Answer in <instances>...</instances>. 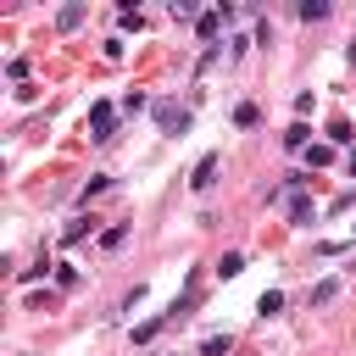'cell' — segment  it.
I'll return each mask as SVG.
<instances>
[{
	"label": "cell",
	"instance_id": "1",
	"mask_svg": "<svg viewBox=\"0 0 356 356\" xmlns=\"http://www.w3.org/2000/svg\"><path fill=\"white\" fill-rule=\"evenodd\" d=\"M156 122H161L167 134H178V128H189V111H184V106H172V100H161V106H156Z\"/></svg>",
	"mask_w": 356,
	"mask_h": 356
},
{
	"label": "cell",
	"instance_id": "2",
	"mask_svg": "<svg viewBox=\"0 0 356 356\" xmlns=\"http://www.w3.org/2000/svg\"><path fill=\"white\" fill-rule=\"evenodd\" d=\"M89 128H95V139H111V106H106V100L89 111Z\"/></svg>",
	"mask_w": 356,
	"mask_h": 356
},
{
	"label": "cell",
	"instance_id": "3",
	"mask_svg": "<svg viewBox=\"0 0 356 356\" xmlns=\"http://www.w3.org/2000/svg\"><path fill=\"white\" fill-rule=\"evenodd\" d=\"M295 11H300V22H323V17H328V6H323V0H300Z\"/></svg>",
	"mask_w": 356,
	"mask_h": 356
},
{
	"label": "cell",
	"instance_id": "4",
	"mask_svg": "<svg viewBox=\"0 0 356 356\" xmlns=\"http://www.w3.org/2000/svg\"><path fill=\"white\" fill-rule=\"evenodd\" d=\"M195 28H200V39H217V28H222V11H200V22H195Z\"/></svg>",
	"mask_w": 356,
	"mask_h": 356
},
{
	"label": "cell",
	"instance_id": "5",
	"mask_svg": "<svg viewBox=\"0 0 356 356\" xmlns=\"http://www.w3.org/2000/svg\"><path fill=\"white\" fill-rule=\"evenodd\" d=\"M211 172H217V156H206V161L195 167V178H189V184H195V189H206V184H211Z\"/></svg>",
	"mask_w": 356,
	"mask_h": 356
},
{
	"label": "cell",
	"instance_id": "6",
	"mask_svg": "<svg viewBox=\"0 0 356 356\" xmlns=\"http://www.w3.org/2000/svg\"><path fill=\"white\" fill-rule=\"evenodd\" d=\"M289 217H295V222H312V200L295 195V200H289Z\"/></svg>",
	"mask_w": 356,
	"mask_h": 356
},
{
	"label": "cell",
	"instance_id": "7",
	"mask_svg": "<svg viewBox=\"0 0 356 356\" xmlns=\"http://www.w3.org/2000/svg\"><path fill=\"white\" fill-rule=\"evenodd\" d=\"M278 306H284V295H278V289H267V295H261V300H256V312H261V317H273V312H278Z\"/></svg>",
	"mask_w": 356,
	"mask_h": 356
},
{
	"label": "cell",
	"instance_id": "8",
	"mask_svg": "<svg viewBox=\"0 0 356 356\" xmlns=\"http://www.w3.org/2000/svg\"><path fill=\"white\" fill-rule=\"evenodd\" d=\"M334 295H339V284L328 278V284H317V289H312V306H323V300H334Z\"/></svg>",
	"mask_w": 356,
	"mask_h": 356
},
{
	"label": "cell",
	"instance_id": "9",
	"mask_svg": "<svg viewBox=\"0 0 356 356\" xmlns=\"http://www.w3.org/2000/svg\"><path fill=\"white\" fill-rule=\"evenodd\" d=\"M83 22V6H61V28H78Z\"/></svg>",
	"mask_w": 356,
	"mask_h": 356
},
{
	"label": "cell",
	"instance_id": "10",
	"mask_svg": "<svg viewBox=\"0 0 356 356\" xmlns=\"http://www.w3.org/2000/svg\"><path fill=\"white\" fill-rule=\"evenodd\" d=\"M239 267H245V256H222V261H217V273H222V278H234Z\"/></svg>",
	"mask_w": 356,
	"mask_h": 356
},
{
	"label": "cell",
	"instance_id": "11",
	"mask_svg": "<svg viewBox=\"0 0 356 356\" xmlns=\"http://www.w3.org/2000/svg\"><path fill=\"white\" fill-rule=\"evenodd\" d=\"M350 178H356V150H350Z\"/></svg>",
	"mask_w": 356,
	"mask_h": 356
}]
</instances>
